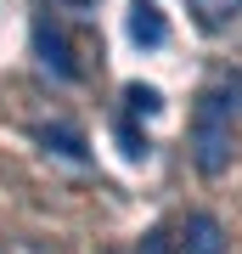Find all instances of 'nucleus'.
<instances>
[{
  "label": "nucleus",
  "instance_id": "f03ea898",
  "mask_svg": "<svg viewBox=\"0 0 242 254\" xmlns=\"http://www.w3.org/2000/svg\"><path fill=\"white\" fill-rule=\"evenodd\" d=\"M34 57H40V68L51 73V79H62V85H73V79H79L73 46H68V34H62L51 17H34Z\"/></svg>",
  "mask_w": 242,
  "mask_h": 254
},
{
  "label": "nucleus",
  "instance_id": "f257e3e1",
  "mask_svg": "<svg viewBox=\"0 0 242 254\" xmlns=\"http://www.w3.org/2000/svg\"><path fill=\"white\" fill-rule=\"evenodd\" d=\"M242 108V85L225 79V85H208L197 96V113H192V164L203 175H220L231 164V119Z\"/></svg>",
  "mask_w": 242,
  "mask_h": 254
},
{
  "label": "nucleus",
  "instance_id": "39448f33",
  "mask_svg": "<svg viewBox=\"0 0 242 254\" xmlns=\"http://www.w3.org/2000/svg\"><path fill=\"white\" fill-rule=\"evenodd\" d=\"M40 147H45V153H56V158H68V164H90L85 136H79L73 125H62V119H56V125H40Z\"/></svg>",
  "mask_w": 242,
  "mask_h": 254
},
{
  "label": "nucleus",
  "instance_id": "7ed1b4c3",
  "mask_svg": "<svg viewBox=\"0 0 242 254\" xmlns=\"http://www.w3.org/2000/svg\"><path fill=\"white\" fill-rule=\"evenodd\" d=\"M130 40L141 51H163L169 46V17L158 0H130Z\"/></svg>",
  "mask_w": 242,
  "mask_h": 254
},
{
  "label": "nucleus",
  "instance_id": "6e6552de",
  "mask_svg": "<svg viewBox=\"0 0 242 254\" xmlns=\"http://www.w3.org/2000/svg\"><path fill=\"white\" fill-rule=\"evenodd\" d=\"M124 102H130V113H146V119L163 113V96L152 91V85H141V79H130V85H124Z\"/></svg>",
  "mask_w": 242,
  "mask_h": 254
},
{
  "label": "nucleus",
  "instance_id": "20e7f679",
  "mask_svg": "<svg viewBox=\"0 0 242 254\" xmlns=\"http://www.w3.org/2000/svg\"><path fill=\"white\" fill-rule=\"evenodd\" d=\"M186 254H225V226L208 209H197V215H186V243H180Z\"/></svg>",
  "mask_w": 242,
  "mask_h": 254
},
{
  "label": "nucleus",
  "instance_id": "423d86ee",
  "mask_svg": "<svg viewBox=\"0 0 242 254\" xmlns=\"http://www.w3.org/2000/svg\"><path fill=\"white\" fill-rule=\"evenodd\" d=\"M192 6V17H197L203 34H220V28H231L242 17V0H186Z\"/></svg>",
  "mask_w": 242,
  "mask_h": 254
},
{
  "label": "nucleus",
  "instance_id": "0eeeda50",
  "mask_svg": "<svg viewBox=\"0 0 242 254\" xmlns=\"http://www.w3.org/2000/svg\"><path fill=\"white\" fill-rule=\"evenodd\" d=\"M113 136H118V153H124L130 164L152 158V141H146V130H135V119H113Z\"/></svg>",
  "mask_w": 242,
  "mask_h": 254
},
{
  "label": "nucleus",
  "instance_id": "9d476101",
  "mask_svg": "<svg viewBox=\"0 0 242 254\" xmlns=\"http://www.w3.org/2000/svg\"><path fill=\"white\" fill-rule=\"evenodd\" d=\"M56 6H68V11H90L96 0H56Z\"/></svg>",
  "mask_w": 242,
  "mask_h": 254
},
{
  "label": "nucleus",
  "instance_id": "1a4fd4ad",
  "mask_svg": "<svg viewBox=\"0 0 242 254\" xmlns=\"http://www.w3.org/2000/svg\"><path fill=\"white\" fill-rule=\"evenodd\" d=\"M141 254H169V232H146V243H141Z\"/></svg>",
  "mask_w": 242,
  "mask_h": 254
}]
</instances>
